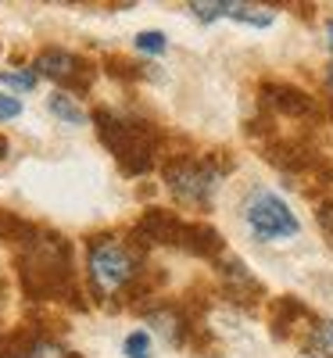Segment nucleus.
Here are the masks:
<instances>
[{
    "instance_id": "2",
    "label": "nucleus",
    "mask_w": 333,
    "mask_h": 358,
    "mask_svg": "<svg viewBox=\"0 0 333 358\" xmlns=\"http://www.w3.org/2000/svg\"><path fill=\"white\" fill-rule=\"evenodd\" d=\"M90 280H94V287L101 294H115V290H122L133 283V276L140 273L136 268V255L126 248V244H118L115 236H101V241L90 244Z\"/></svg>"
},
{
    "instance_id": "18",
    "label": "nucleus",
    "mask_w": 333,
    "mask_h": 358,
    "mask_svg": "<svg viewBox=\"0 0 333 358\" xmlns=\"http://www.w3.org/2000/svg\"><path fill=\"white\" fill-rule=\"evenodd\" d=\"M326 79H330V86H333V65H330V72H326Z\"/></svg>"
},
{
    "instance_id": "17",
    "label": "nucleus",
    "mask_w": 333,
    "mask_h": 358,
    "mask_svg": "<svg viewBox=\"0 0 333 358\" xmlns=\"http://www.w3.org/2000/svg\"><path fill=\"white\" fill-rule=\"evenodd\" d=\"M326 36H330V47H333V22L326 25Z\"/></svg>"
},
{
    "instance_id": "13",
    "label": "nucleus",
    "mask_w": 333,
    "mask_h": 358,
    "mask_svg": "<svg viewBox=\"0 0 333 358\" xmlns=\"http://www.w3.org/2000/svg\"><path fill=\"white\" fill-rule=\"evenodd\" d=\"M136 47H140L143 54H162L169 43H165V33H140V36H136Z\"/></svg>"
},
{
    "instance_id": "1",
    "label": "nucleus",
    "mask_w": 333,
    "mask_h": 358,
    "mask_svg": "<svg viewBox=\"0 0 333 358\" xmlns=\"http://www.w3.org/2000/svg\"><path fill=\"white\" fill-rule=\"evenodd\" d=\"M97 133L111 147V155L122 162L126 172H143L155 155V133L143 122H129V118H115L111 111H97Z\"/></svg>"
},
{
    "instance_id": "5",
    "label": "nucleus",
    "mask_w": 333,
    "mask_h": 358,
    "mask_svg": "<svg viewBox=\"0 0 333 358\" xmlns=\"http://www.w3.org/2000/svg\"><path fill=\"white\" fill-rule=\"evenodd\" d=\"M36 72L47 76V79L65 83V86H76V90H86L90 79H94V72H90L86 62H79L76 54L57 50V47H50V50H43V54L36 57Z\"/></svg>"
},
{
    "instance_id": "9",
    "label": "nucleus",
    "mask_w": 333,
    "mask_h": 358,
    "mask_svg": "<svg viewBox=\"0 0 333 358\" xmlns=\"http://www.w3.org/2000/svg\"><path fill=\"white\" fill-rule=\"evenodd\" d=\"M50 111L57 118H65V122H72V126H83L86 122V111L79 104H72V97H65V94H54L50 97Z\"/></svg>"
},
{
    "instance_id": "4",
    "label": "nucleus",
    "mask_w": 333,
    "mask_h": 358,
    "mask_svg": "<svg viewBox=\"0 0 333 358\" xmlns=\"http://www.w3.org/2000/svg\"><path fill=\"white\" fill-rule=\"evenodd\" d=\"M165 183L179 201L204 204L219 187V172L201 162H172V165H165Z\"/></svg>"
},
{
    "instance_id": "8",
    "label": "nucleus",
    "mask_w": 333,
    "mask_h": 358,
    "mask_svg": "<svg viewBox=\"0 0 333 358\" xmlns=\"http://www.w3.org/2000/svg\"><path fill=\"white\" fill-rule=\"evenodd\" d=\"M226 18L248 22V25H269V22H272V11H269V8H255V4H229Z\"/></svg>"
},
{
    "instance_id": "7",
    "label": "nucleus",
    "mask_w": 333,
    "mask_h": 358,
    "mask_svg": "<svg viewBox=\"0 0 333 358\" xmlns=\"http://www.w3.org/2000/svg\"><path fill=\"white\" fill-rule=\"evenodd\" d=\"M272 104L276 108H283V111H290V115H305V111H312V101L301 94V90H290V86H272Z\"/></svg>"
},
{
    "instance_id": "14",
    "label": "nucleus",
    "mask_w": 333,
    "mask_h": 358,
    "mask_svg": "<svg viewBox=\"0 0 333 358\" xmlns=\"http://www.w3.org/2000/svg\"><path fill=\"white\" fill-rule=\"evenodd\" d=\"M0 83L18 86V90H33L36 86V76L33 72H0Z\"/></svg>"
},
{
    "instance_id": "16",
    "label": "nucleus",
    "mask_w": 333,
    "mask_h": 358,
    "mask_svg": "<svg viewBox=\"0 0 333 358\" xmlns=\"http://www.w3.org/2000/svg\"><path fill=\"white\" fill-rule=\"evenodd\" d=\"M4 155H8V140H4V136H0V158H4Z\"/></svg>"
},
{
    "instance_id": "3",
    "label": "nucleus",
    "mask_w": 333,
    "mask_h": 358,
    "mask_svg": "<svg viewBox=\"0 0 333 358\" xmlns=\"http://www.w3.org/2000/svg\"><path fill=\"white\" fill-rule=\"evenodd\" d=\"M244 219L258 241H283V236H294L301 229L297 215L276 194H255L244 208Z\"/></svg>"
},
{
    "instance_id": "10",
    "label": "nucleus",
    "mask_w": 333,
    "mask_h": 358,
    "mask_svg": "<svg viewBox=\"0 0 333 358\" xmlns=\"http://www.w3.org/2000/svg\"><path fill=\"white\" fill-rule=\"evenodd\" d=\"M312 348L319 355H330L333 358V322H319L312 330Z\"/></svg>"
},
{
    "instance_id": "6",
    "label": "nucleus",
    "mask_w": 333,
    "mask_h": 358,
    "mask_svg": "<svg viewBox=\"0 0 333 358\" xmlns=\"http://www.w3.org/2000/svg\"><path fill=\"white\" fill-rule=\"evenodd\" d=\"M183 229L187 222H179L172 212H147L140 219V233L158 244H183Z\"/></svg>"
},
{
    "instance_id": "12",
    "label": "nucleus",
    "mask_w": 333,
    "mask_h": 358,
    "mask_svg": "<svg viewBox=\"0 0 333 358\" xmlns=\"http://www.w3.org/2000/svg\"><path fill=\"white\" fill-rule=\"evenodd\" d=\"M190 11H194L201 22H215V18H222V15L229 11V4H226V0H219V4H201V0H194Z\"/></svg>"
},
{
    "instance_id": "11",
    "label": "nucleus",
    "mask_w": 333,
    "mask_h": 358,
    "mask_svg": "<svg viewBox=\"0 0 333 358\" xmlns=\"http://www.w3.org/2000/svg\"><path fill=\"white\" fill-rule=\"evenodd\" d=\"M126 355H129V358H150V337H147L143 330L129 334V337H126Z\"/></svg>"
},
{
    "instance_id": "15",
    "label": "nucleus",
    "mask_w": 333,
    "mask_h": 358,
    "mask_svg": "<svg viewBox=\"0 0 333 358\" xmlns=\"http://www.w3.org/2000/svg\"><path fill=\"white\" fill-rule=\"evenodd\" d=\"M22 115V101L11 97V94H0V122H8V118H18Z\"/></svg>"
}]
</instances>
